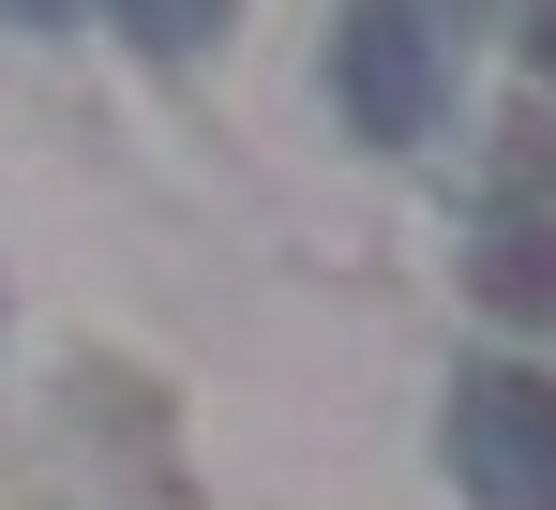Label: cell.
<instances>
[{
    "label": "cell",
    "mask_w": 556,
    "mask_h": 510,
    "mask_svg": "<svg viewBox=\"0 0 556 510\" xmlns=\"http://www.w3.org/2000/svg\"><path fill=\"white\" fill-rule=\"evenodd\" d=\"M452 466L481 510H556V375H511L481 360L452 391Z\"/></svg>",
    "instance_id": "6da1fadb"
},
{
    "label": "cell",
    "mask_w": 556,
    "mask_h": 510,
    "mask_svg": "<svg viewBox=\"0 0 556 510\" xmlns=\"http://www.w3.org/2000/svg\"><path fill=\"white\" fill-rule=\"evenodd\" d=\"M331 90H346V120H362L376 151H421V136H437V15H421V0H346Z\"/></svg>",
    "instance_id": "7a4b0ae2"
},
{
    "label": "cell",
    "mask_w": 556,
    "mask_h": 510,
    "mask_svg": "<svg viewBox=\"0 0 556 510\" xmlns=\"http://www.w3.org/2000/svg\"><path fill=\"white\" fill-rule=\"evenodd\" d=\"M481 301L496 316H556V226H511V241L481 255Z\"/></svg>",
    "instance_id": "3957f363"
},
{
    "label": "cell",
    "mask_w": 556,
    "mask_h": 510,
    "mask_svg": "<svg viewBox=\"0 0 556 510\" xmlns=\"http://www.w3.org/2000/svg\"><path fill=\"white\" fill-rule=\"evenodd\" d=\"M105 15H121L136 46H211V30H226V0H105Z\"/></svg>",
    "instance_id": "277c9868"
},
{
    "label": "cell",
    "mask_w": 556,
    "mask_h": 510,
    "mask_svg": "<svg viewBox=\"0 0 556 510\" xmlns=\"http://www.w3.org/2000/svg\"><path fill=\"white\" fill-rule=\"evenodd\" d=\"M542 76H556V0H542Z\"/></svg>",
    "instance_id": "5b68a950"
},
{
    "label": "cell",
    "mask_w": 556,
    "mask_h": 510,
    "mask_svg": "<svg viewBox=\"0 0 556 510\" xmlns=\"http://www.w3.org/2000/svg\"><path fill=\"white\" fill-rule=\"evenodd\" d=\"M15 15H76V0H15Z\"/></svg>",
    "instance_id": "8992f818"
}]
</instances>
